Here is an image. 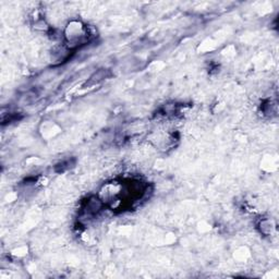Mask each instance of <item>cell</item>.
Listing matches in <instances>:
<instances>
[{"label":"cell","mask_w":279,"mask_h":279,"mask_svg":"<svg viewBox=\"0 0 279 279\" xmlns=\"http://www.w3.org/2000/svg\"><path fill=\"white\" fill-rule=\"evenodd\" d=\"M64 37L69 46H80L89 41L90 33L86 26L82 25L80 22H71L65 29Z\"/></svg>","instance_id":"obj_1"},{"label":"cell","mask_w":279,"mask_h":279,"mask_svg":"<svg viewBox=\"0 0 279 279\" xmlns=\"http://www.w3.org/2000/svg\"><path fill=\"white\" fill-rule=\"evenodd\" d=\"M260 229L262 233L269 235L270 233H272L274 227L272 225V222H270L269 220H263V221H261V224H260Z\"/></svg>","instance_id":"obj_2"}]
</instances>
